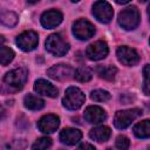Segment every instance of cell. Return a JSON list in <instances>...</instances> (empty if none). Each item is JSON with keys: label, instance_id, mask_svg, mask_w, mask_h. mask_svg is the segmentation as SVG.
I'll use <instances>...</instances> for the list:
<instances>
[{"label": "cell", "instance_id": "obj_1", "mask_svg": "<svg viewBox=\"0 0 150 150\" xmlns=\"http://www.w3.org/2000/svg\"><path fill=\"white\" fill-rule=\"evenodd\" d=\"M84 100L86 96L81 89H79L77 87H69L64 93V96L62 98V104L68 110H77L79 108L82 107Z\"/></svg>", "mask_w": 150, "mask_h": 150}, {"label": "cell", "instance_id": "obj_2", "mask_svg": "<svg viewBox=\"0 0 150 150\" xmlns=\"http://www.w3.org/2000/svg\"><path fill=\"white\" fill-rule=\"evenodd\" d=\"M118 23L125 30L135 29L139 23V12L135 6L127 7L118 14Z\"/></svg>", "mask_w": 150, "mask_h": 150}, {"label": "cell", "instance_id": "obj_3", "mask_svg": "<svg viewBox=\"0 0 150 150\" xmlns=\"http://www.w3.org/2000/svg\"><path fill=\"white\" fill-rule=\"evenodd\" d=\"M46 49L55 56H63L68 53L69 45L61 38L60 34H50L46 40Z\"/></svg>", "mask_w": 150, "mask_h": 150}, {"label": "cell", "instance_id": "obj_4", "mask_svg": "<svg viewBox=\"0 0 150 150\" xmlns=\"http://www.w3.org/2000/svg\"><path fill=\"white\" fill-rule=\"evenodd\" d=\"M141 115H142V110L137 108L128 109V110H120L115 114L114 125L117 129H125Z\"/></svg>", "mask_w": 150, "mask_h": 150}, {"label": "cell", "instance_id": "obj_5", "mask_svg": "<svg viewBox=\"0 0 150 150\" xmlns=\"http://www.w3.org/2000/svg\"><path fill=\"white\" fill-rule=\"evenodd\" d=\"M27 77H28V73L25 68H15L11 71H8L5 76H4V82L14 88V89H21L26 81H27Z\"/></svg>", "mask_w": 150, "mask_h": 150}, {"label": "cell", "instance_id": "obj_6", "mask_svg": "<svg viewBox=\"0 0 150 150\" xmlns=\"http://www.w3.org/2000/svg\"><path fill=\"white\" fill-rule=\"evenodd\" d=\"M93 14L94 16L102 23H108L111 21L114 11L109 2L107 1H96L93 5Z\"/></svg>", "mask_w": 150, "mask_h": 150}, {"label": "cell", "instance_id": "obj_7", "mask_svg": "<svg viewBox=\"0 0 150 150\" xmlns=\"http://www.w3.org/2000/svg\"><path fill=\"white\" fill-rule=\"evenodd\" d=\"M73 34L79 40H88L95 34V26L86 19H79L73 26Z\"/></svg>", "mask_w": 150, "mask_h": 150}, {"label": "cell", "instance_id": "obj_8", "mask_svg": "<svg viewBox=\"0 0 150 150\" xmlns=\"http://www.w3.org/2000/svg\"><path fill=\"white\" fill-rule=\"evenodd\" d=\"M15 42L20 49H22L25 52H30L38 46L39 36L35 32L27 30V32H23L20 35H18Z\"/></svg>", "mask_w": 150, "mask_h": 150}, {"label": "cell", "instance_id": "obj_9", "mask_svg": "<svg viewBox=\"0 0 150 150\" xmlns=\"http://www.w3.org/2000/svg\"><path fill=\"white\" fill-rule=\"evenodd\" d=\"M116 55H117V59L118 61L124 64V66H128V67H131V66H136L139 61V55L138 53L128 47V46H121L117 48V52H116Z\"/></svg>", "mask_w": 150, "mask_h": 150}, {"label": "cell", "instance_id": "obj_10", "mask_svg": "<svg viewBox=\"0 0 150 150\" xmlns=\"http://www.w3.org/2000/svg\"><path fill=\"white\" fill-rule=\"evenodd\" d=\"M109 53L108 45L104 41H96L94 43H90L86 49V55L89 60L98 61L104 59Z\"/></svg>", "mask_w": 150, "mask_h": 150}, {"label": "cell", "instance_id": "obj_11", "mask_svg": "<svg viewBox=\"0 0 150 150\" xmlns=\"http://www.w3.org/2000/svg\"><path fill=\"white\" fill-rule=\"evenodd\" d=\"M47 75L50 79H54L57 81H64V80H69L74 75V69L68 64L60 63L50 67L47 70Z\"/></svg>", "mask_w": 150, "mask_h": 150}, {"label": "cell", "instance_id": "obj_12", "mask_svg": "<svg viewBox=\"0 0 150 150\" xmlns=\"http://www.w3.org/2000/svg\"><path fill=\"white\" fill-rule=\"evenodd\" d=\"M60 125V118L56 115H45L43 117L40 118L38 122V128L41 132L45 134H50L56 131V129Z\"/></svg>", "mask_w": 150, "mask_h": 150}, {"label": "cell", "instance_id": "obj_13", "mask_svg": "<svg viewBox=\"0 0 150 150\" xmlns=\"http://www.w3.org/2000/svg\"><path fill=\"white\" fill-rule=\"evenodd\" d=\"M62 19H63V15L60 11L50 9V11L45 12L41 15V25L45 28L50 29V28H54V27L59 26L61 23Z\"/></svg>", "mask_w": 150, "mask_h": 150}, {"label": "cell", "instance_id": "obj_14", "mask_svg": "<svg viewBox=\"0 0 150 150\" xmlns=\"http://www.w3.org/2000/svg\"><path fill=\"white\" fill-rule=\"evenodd\" d=\"M84 118L87 122L93 124H98L107 118V114L103 110V108L98 105H89L84 110Z\"/></svg>", "mask_w": 150, "mask_h": 150}, {"label": "cell", "instance_id": "obj_15", "mask_svg": "<svg viewBox=\"0 0 150 150\" xmlns=\"http://www.w3.org/2000/svg\"><path fill=\"white\" fill-rule=\"evenodd\" d=\"M34 90L43 96H48V97H56L57 96V89L56 87H54L50 82L43 80V79H39L35 81L34 83Z\"/></svg>", "mask_w": 150, "mask_h": 150}, {"label": "cell", "instance_id": "obj_16", "mask_svg": "<svg viewBox=\"0 0 150 150\" xmlns=\"http://www.w3.org/2000/svg\"><path fill=\"white\" fill-rule=\"evenodd\" d=\"M82 138V132L75 128H66L60 132V139L67 145H74Z\"/></svg>", "mask_w": 150, "mask_h": 150}, {"label": "cell", "instance_id": "obj_17", "mask_svg": "<svg viewBox=\"0 0 150 150\" xmlns=\"http://www.w3.org/2000/svg\"><path fill=\"white\" fill-rule=\"evenodd\" d=\"M110 135H111V130L109 127H105V125L96 127L89 131V137L96 142H100V143L108 141Z\"/></svg>", "mask_w": 150, "mask_h": 150}, {"label": "cell", "instance_id": "obj_18", "mask_svg": "<svg viewBox=\"0 0 150 150\" xmlns=\"http://www.w3.org/2000/svg\"><path fill=\"white\" fill-rule=\"evenodd\" d=\"M23 104L29 110H40L45 107V101L42 98L35 96V95L28 94L23 98Z\"/></svg>", "mask_w": 150, "mask_h": 150}, {"label": "cell", "instance_id": "obj_19", "mask_svg": "<svg viewBox=\"0 0 150 150\" xmlns=\"http://www.w3.org/2000/svg\"><path fill=\"white\" fill-rule=\"evenodd\" d=\"M134 134L138 138H148L150 136V121L143 120L134 127Z\"/></svg>", "mask_w": 150, "mask_h": 150}, {"label": "cell", "instance_id": "obj_20", "mask_svg": "<svg viewBox=\"0 0 150 150\" xmlns=\"http://www.w3.org/2000/svg\"><path fill=\"white\" fill-rule=\"evenodd\" d=\"M96 71L100 75V77L108 81H112L117 74V68L114 66H98L96 68Z\"/></svg>", "mask_w": 150, "mask_h": 150}, {"label": "cell", "instance_id": "obj_21", "mask_svg": "<svg viewBox=\"0 0 150 150\" xmlns=\"http://www.w3.org/2000/svg\"><path fill=\"white\" fill-rule=\"evenodd\" d=\"M19 21L18 15L14 12L5 11L0 14V23H2L6 27H14Z\"/></svg>", "mask_w": 150, "mask_h": 150}, {"label": "cell", "instance_id": "obj_22", "mask_svg": "<svg viewBox=\"0 0 150 150\" xmlns=\"http://www.w3.org/2000/svg\"><path fill=\"white\" fill-rule=\"evenodd\" d=\"M74 77L79 82H88L93 77V73L88 67H80L74 71Z\"/></svg>", "mask_w": 150, "mask_h": 150}, {"label": "cell", "instance_id": "obj_23", "mask_svg": "<svg viewBox=\"0 0 150 150\" xmlns=\"http://www.w3.org/2000/svg\"><path fill=\"white\" fill-rule=\"evenodd\" d=\"M14 52L9 47H0V64L7 66L14 59Z\"/></svg>", "mask_w": 150, "mask_h": 150}, {"label": "cell", "instance_id": "obj_24", "mask_svg": "<svg viewBox=\"0 0 150 150\" xmlns=\"http://www.w3.org/2000/svg\"><path fill=\"white\" fill-rule=\"evenodd\" d=\"M110 97L111 96H110L109 91L103 90V89H96L90 93V98L95 102H105V101H109Z\"/></svg>", "mask_w": 150, "mask_h": 150}, {"label": "cell", "instance_id": "obj_25", "mask_svg": "<svg viewBox=\"0 0 150 150\" xmlns=\"http://www.w3.org/2000/svg\"><path fill=\"white\" fill-rule=\"evenodd\" d=\"M52 145V139L49 137H41L32 145L33 150H47Z\"/></svg>", "mask_w": 150, "mask_h": 150}, {"label": "cell", "instance_id": "obj_26", "mask_svg": "<svg viewBox=\"0 0 150 150\" xmlns=\"http://www.w3.org/2000/svg\"><path fill=\"white\" fill-rule=\"evenodd\" d=\"M115 145L118 150H128L129 146H130V141L127 136L124 135H120L117 138H116V142H115Z\"/></svg>", "mask_w": 150, "mask_h": 150}, {"label": "cell", "instance_id": "obj_27", "mask_svg": "<svg viewBox=\"0 0 150 150\" xmlns=\"http://www.w3.org/2000/svg\"><path fill=\"white\" fill-rule=\"evenodd\" d=\"M143 76H144V86H143V89H144L145 95H149V64H145L144 66Z\"/></svg>", "mask_w": 150, "mask_h": 150}, {"label": "cell", "instance_id": "obj_28", "mask_svg": "<svg viewBox=\"0 0 150 150\" xmlns=\"http://www.w3.org/2000/svg\"><path fill=\"white\" fill-rule=\"evenodd\" d=\"M75 150H96L94 145H91L90 143H82L80 144Z\"/></svg>", "mask_w": 150, "mask_h": 150}, {"label": "cell", "instance_id": "obj_29", "mask_svg": "<svg viewBox=\"0 0 150 150\" xmlns=\"http://www.w3.org/2000/svg\"><path fill=\"white\" fill-rule=\"evenodd\" d=\"M4 116H5V109L2 105H0V121L4 118Z\"/></svg>", "mask_w": 150, "mask_h": 150}, {"label": "cell", "instance_id": "obj_30", "mask_svg": "<svg viewBox=\"0 0 150 150\" xmlns=\"http://www.w3.org/2000/svg\"><path fill=\"white\" fill-rule=\"evenodd\" d=\"M5 42V39H4V36L2 35H0V45H2Z\"/></svg>", "mask_w": 150, "mask_h": 150}, {"label": "cell", "instance_id": "obj_31", "mask_svg": "<svg viewBox=\"0 0 150 150\" xmlns=\"http://www.w3.org/2000/svg\"><path fill=\"white\" fill-rule=\"evenodd\" d=\"M107 150H112V149H111V148H108V149H107Z\"/></svg>", "mask_w": 150, "mask_h": 150}]
</instances>
